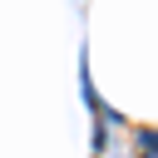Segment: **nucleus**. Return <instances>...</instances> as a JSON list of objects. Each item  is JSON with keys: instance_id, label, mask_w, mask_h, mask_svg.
Returning <instances> with one entry per match:
<instances>
[{"instance_id": "nucleus-1", "label": "nucleus", "mask_w": 158, "mask_h": 158, "mask_svg": "<svg viewBox=\"0 0 158 158\" xmlns=\"http://www.w3.org/2000/svg\"><path fill=\"white\" fill-rule=\"evenodd\" d=\"M138 158H158V128H143L138 133Z\"/></svg>"}]
</instances>
